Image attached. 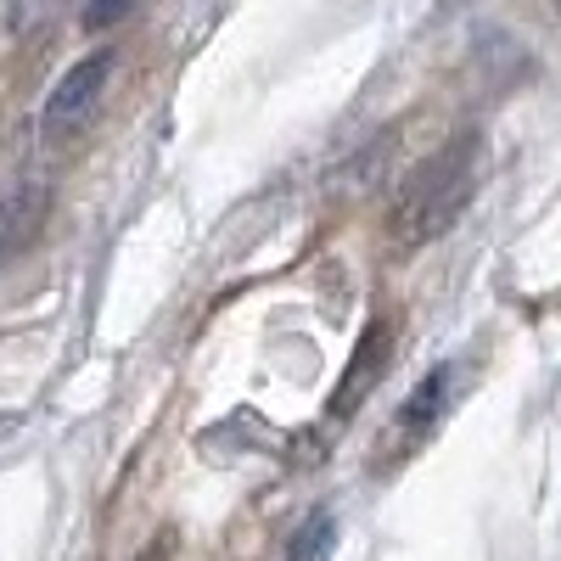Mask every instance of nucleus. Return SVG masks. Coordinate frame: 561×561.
I'll list each match as a JSON object with an SVG mask.
<instances>
[{
	"label": "nucleus",
	"instance_id": "3",
	"mask_svg": "<svg viewBox=\"0 0 561 561\" xmlns=\"http://www.w3.org/2000/svg\"><path fill=\"white\" fill-rule=\"evenodd\" d=\"M388 325H370V332L359 337V348H354V359H348V370H343V382H337V399H332V415L343 421V415H354V404L370 393V382L382 377V365H388Z\"/></svg>",
	"mask_w": 561,
	"mask_h": 561
},
{
	"label": "nucleus",
	"instance_id": "2",
	"mask_svg": "<svg viewBox=\"0 0 561 561\" xmlns=\"http://www.w3.org/2000/svg\"><path fill=\"white\" fill-rule=\"evenodd\" d=\"M107 79H113V51H96V57L73 62V68L51 84V102H45V135H51V140L79 135L90 118H96V102H102Z\"/></svg>",
	"mask_w": 561,
	"mask_h": 561
},
{
	"label": "nucleus",
	"instance_id": "1",
	"mask_svg": "<svg viewBox=\"0 0 561 561\" xmlns=\"http://www.w3.org/2000/svg\"><path fill=\"white\" fill-rule=\"evenodd\" d=\"M472 185H478V140L460 135L404 180L399 208H393L399 248H421V242L444 237V230L460 219V208L472 203Z\"/></svg>",
	"mask_w": 561,
	"mask_h": 561
},
{
	"label": "nucleus",
	"instance_id": "4",
	"mask_svg": "<svg viewBox=\"0 0 561 561\" xmlns=\"http://www.w3.org/2000/svg\"><path fill=\"white\" fill-rule=\"evenodd\" d=\"M449 382H455V370H449V365H438L433 377H427V382H421V388L399 404V421H393V427H399V438H404V444H421V438H427V433L438 427V415H444V404H449Z\"/></svg>",
	"mask_w": 561,
	"mask_h": 561
},
{
	"label": "nucleus",
	"instance_id": "5",
	"mask_svg": "<svg viewBox=\"0 0 561 561\" xmlns=\"http://www.w3.org/2000/svg\"><path fill=\"white\" fill-rule=\"evenodd\" d=\"M39 214H45V192H23V197L12 203V225L0 230V253L18 248V242H28V237H34V225H39Z\"/></svg>",
	"mask_w": 561,
	"mask_h": 561
},
{
	"label": "nucleus",
	"instance_id": "6",
	"mask_svg": "<svg viewBox=\"0 0 561 561\" xmlns=\"http://www.w3.org/2000/svg\"><path fill=\"white\" fill-rule=\"evenodd\" d=\"M325 550H332V517H309L304 528H298V539H293V561H320Z\"/></svg>",
	"mask_w": 561,
	"mask_h": 561
},
{
	"label": "nucleus",
	"instance_id": "7",
	"mask_svg": "<svg viewBox=\"0 0 561 561\" xmlns=\"http://www.w3.org/2000/svg\"><path fill=\"white\" fill-rule=\"evenodd\" d=\"M124 12H129V0H90L84 23H90V28H107V23H118Z\"/></svg>",
	"mask_w": 561,
	"mask_h": 561
},
{
	"label": "nucleus",
	"instance_id": "9",
	"mask_svg": "<svg viewBox=\"0 0 561 561\" xmlns=\"http://www.w3.org/2000/svg\"><path fill=\"white\" fill-rule=\"evenodd\" d=\"M556 7H561V0H556Z\"/></svg>",
	"mask_w": 561,
	"mask_h": 561
},
{
	"label": "nucleus",
	"instance_id": "8",
	"mask_svg": "<svg viewBox=\"0 0 561 561\" xmlns=\"http://www.w3.org/2000/svg\"><path fill=\"white\" fill-rule=\"evenodd\" d=\"M140 561H169V556H163V550H152V556H140Z\"/></svg>",
	"mask_w": 561,
	"mask_h": 561
}]
</instances>
